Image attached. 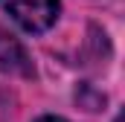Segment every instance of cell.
I'll return each mask as SVG.
<instances>
[{
  "instance_id": "obj_1",
  "label": "cell",
  "mask_w": 125,
  "mask_h": 122,
  "mask_svg": "<svg viewBox=\"0 0 125 122\" xmlns=\"http://www.w3.org/2000/svg\"><path fill=\"white\" fill-rule=\"evenodd\" d=\"M0 6L26 32H47L58 18V0H0Z\"/></svg>"
},
{
  "instance_id": "obj_2",
  "label": "cell",
  "mask_w": 125,
  "mask_h": 122,
  "mask_svg": "<svg viewBox=\"0 0 125 122\" xmlns=\"http://www.w3.org/2000/svg\"><path fill=\"white\" fill-rule=\"evenodd\" d=\"M0 67L3 70H18V73H29L26 52L21 50L18 41H12V35H0Z\"/></svg>"
},
{
  "instance_id": "obj_3",
  "label": "cell",
  "mask_w": 125,
  "mask_h": 122,
  "mask_svg": "<svg viewBox=\"0 0 125 122\" xmlns=\"http://www.w3.org/2000/svg\"><path fill=\"white\" fill-rule=\"evenodd\" d=\"M38 122H64V119H58V116H41Z\"/></svg>"
}]
</instances>
